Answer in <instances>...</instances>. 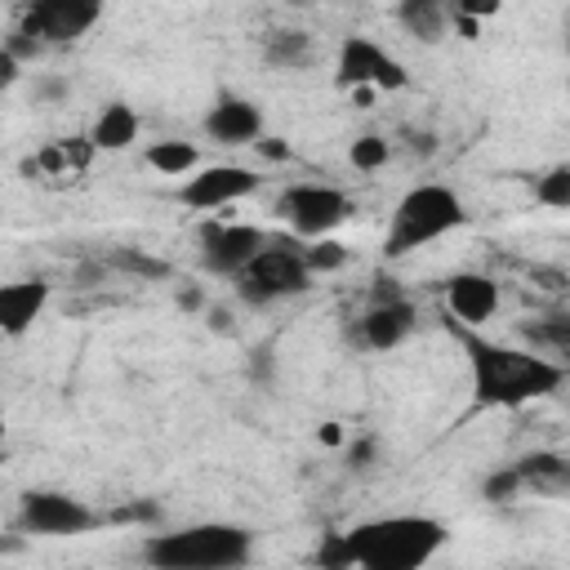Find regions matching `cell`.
I'll return each instance as SVG.
<instances>
[{
  "label": "cell",
  "mask_w": 570,
  "mask_h": 570,
  "mask_svg": "<svg viewBox=\"0 0 570 570\" xmlns=\"http://www.w3.org/2000/svg\"><path fill=\"white\" fill-rule=\"evenodd\" d=\"M463 223H468V209H463V200H459L454 187H445V183H419V187H410L392 205L383 249L392 258H401V254H410L419 245H432V240L450 236Z\"/></svg>",
  "instance_id": "277c9868"
},
{
  "label": "cell",
  "mask_w": 570,
  "mask_h": 570,
  "mask_svg": "<svg viewBox=\"0 0 570 570\" xmlns=\"http://www.w3.org/2000/svg\"><path fill=\"white\" fill-rule=\"evenodd\" d=\"M543 338H548V343H552V347H557V352L566 356L561 365H566V374H570V316H561V321H552V325L543 330Z\"/></svg>",
  "instance_id": "cb8c5ba5"
},
{
  "label": "cell",
  "mask_w": 570,
  "mask_h": 570,
  "mask_svg": "<svg viewBox=\"0 0 570 570\" xmlns=\"http://www.w3.org/2000/svg\"><path fill=\"white\" fill-rule=\"evenodd\" d=\"M396 18L414 40H441L450 27V9L436 0H405V4H396Z\"/></svg>",
  "instance_id": "e0dca14e"
},
{
  "label": "cell",
  "mask_w": 570,
  "mask_h": 570,
  "mask_svg": "<svg viewBox=\"0 0 570 570\" xmlns=\"http://www.w3.org/2000/svg\"><path fill=\"white\" fill-rule=\"evenodd\" d=\"M258 151H263V156H272V160L289 156V147H285V142H276V138H258Z\"/></svg>",
  "instance_id": "484cf974"
},
{
  "label": "cell",
  "mask_w": 570,
  "mask_h": 570,
  "mask_svg": "<svg viewBox=\"0 0 570 570\" xmlns=\"http://www.w3.org/2000/svg\"><path fill=\"white\" fill-rule=\"evenodd\" d=\"M334 80L343 89H405L410 71L401 58H392L383 45H374L370 36H343L338 45V62H334Z\"/></svg>",
  "instance_id": "52a82bcc"
},
{
  "label": "cell",
  "mask_w": 570,
  "mask_h": 570,
  "mask_svg": "<svg viewBox=\"0 0 570 570\" xmlns=\"http://www.w3.org/2000/svg\"><path fill=\"white\" fill-rule=\"evenodd\" d=\"M89 142H94V151H125V147H134L138 142V116H134V107L107 102L98 111V120L89 125Z\"/></svg>",
  "instance_id": "2e32d148"
},
{
  "label": "cell",
  "mask_w": 570,
  "mask_h": 570,
  "mask_svg": "<svg viewBox=\"0 0 570 570\" xmlns=\"http://www.w3.org/2000/svg\"><path fill=\"white\" fill-rule=\"evenodd\" d=\"M387 156H392V147H387L379 134H365V138L352 142V165H356V169H383Z\"/></svg>",
  "instance_id": "7402d4cb"
},
{
  "label": "cell",
  "mask_w": 570,
  "mask_h": 570,
  "mask_svg": "<svg viewBox=\"0 0 570 570\" xmlns=\"http://www.w3.org/2000/svg\"><path fill=\"white\" fill-rule=\"evenodd\" d=\"M267 58L272 62H303L307 58V36L303 31H272L267 36Z\"/></svg>",
  "instance_id": "ffe728a7"
},
{
  "label": "cell",
  "mask_w": 570,
  "mask_h": 570,
  "mask_svg": "<svg viewBox=\"0 0 570 570\" xmlns=\"http://www.w3.org/2000/svg\"><path fill=\"white\" fill-rule=\"evenodd\" d=\"M303 258H307V267H312V276L316 272H334V267H343L347 263V249L338 245V240H312V245H303Z\"/></svg>",
  "instance_id": "44dd1931"
},
{
  "label": "cell",
  "mask_w": 570,
  "mask_h": 570,
  "mask_svg": "<svg viewBox=\"0 0 570 570\" xmlns=\"http://www.w3.org/2000/svg\"><path fill=\"white\" fill-rule=\"evenodd\" d=\"M267 249V232L254 223H209L200 236V263L214 276H240Z\"/></svg>",
  "instance_id": "9c48e42d"
},
{
  "label": "cell",
  "mask_w": 570,
  "mask_h": 570,
  "mask_svg": "<svg viewBox=\"0 0 570 570\" xmlns=\"http://www.w3.org/2000/svg\"><path fill=\"white\" fill-rule=\"evenodd\" d=\"M566 472H570V468H566Z\"/></svg>",
  "instance_id": "83f0119b"
},
{
  "label": "cell",
  "mask_w": 570,
  "mask_h": 570,
  "mask_svg": "<svg viewBox=\"0 0 570 570\" xmlns=\"http://www.w3.org/2000/svg\"><path fill=\"white\" fill-rule=\"evenodd\" d=\"M98 18H102L98 0H36L22 9L18 36H27L31 45H71V40L89 36V27Z\"/></svg>",
  "instance_id": "ba28073f"
},
{
  "label": "cell",
  "mask_w": 570,
  "mask_h": 570,
  "mask_svg": "<svg viewBox=\"0 0 570 570\" xmlns=\"http://www.w3.org/2000/svg\"><path fill=\"white\" fill-rule=\"evenodd\" d=\"M205 129H209V138L223 142V147H258V138H263V111H258V102H249V98L223 94V98L209 107Z\"/></svg>",
  "instance_id": "4fadbf2b"
},
{
  "label": "cell",
  "mask_w": 570,
  "mask_h": 570,
  "mask_svg": "<svg viewBox=\"0 0 570 570\" xmlns=\"http://www.w3.org/2000/svg\"><path fill=\"white\" fill-rule=\"evenodd\" d=\"M312 285V267L303 258V245L285 240V245H272L236 276V294L245 303H276V298H294Z\"/></svg>",
  "instance_id": "5b68a950"
},
{
  "label": "cell",
  "mask_w": 570,
  "mask_h": 570,
  "mask_svg": "<svg viewBox=\"0 0 570 570\" xmlns=\"http://www.w3.org/2000/svg\"><path fill=\"white\" fill-rule=\"evenodd\" d=\"M534 200L548 205V209H570V165H552L534 183Z\"/></svg>",
  "instance_id": "d6986e66"
},
{
  "label": "cell",
  "mask_w": 570,
  "mask_h": 570,
  "mask_svg": "<svg viewBox=\"0 0 570 570\" xmlns=\"http://www.w3.org/2000/svg\"><path fill=\"white\" fill-rule=\"evenodd\" d=\"M499 312V285L485 272H459L445 281V316L463 330L485 325Z\"/></svg>",
  "instance_id": "7c38bea8"
},
{
  "label": "cell",
  "mask_w": 570,
  "mask_h": 570,
  "mask_svg": "<svg viewBox=\"0 0 570 570\" xmlns=\"http://www.w3.org/2000/svg\"><path fill=\"white\" fill-rule=\"evenodd\" d=\"M414 321H419L414 303H405V298H383V303H374V307L361 316V338H365V347H374V352H392V347H401V343L414 334Z\"/></svg>",
  "instance_id": "5bb4252c"
},
{
  "label": "cell",
  "mask_w": 570,
  "mask_h": 570,
  "mask_svg": "<svg viewBox=\"0 0 570 570\" xmlns=\"http://www.w3.org/2000/svg\"><path fill=\"white\" fill-rule=\"evenodd\" d=\"M254 552L245 525L232 521H196L169 534H151L142 557L151 570H240Z\"/></svg>",
  "instance_id": "3957f363"
},
{
  "label": "cell",
  "mask_w": 570,
  "mask_h": 570,
  "mask_svg": "<svg viewBox=\"0 0 570 570\" xmlns=\"http://www.w3.org/2000/svg\"><path fill=\"white\" fill-rule=\"evenodd\" d=\"M18 521H22V530H31V534H85V530H94L98 525V512L94 508H85L80 499H71V494H62V490H31L27 499H22V512H18Z\"/></svg>",
  "instance_id": "8fae6325"
},
{
  "label": "cell",
  "mask_w": 570,
  "mask_h": 570,
  "mask_svg": "<svg viewBox=\"0 0 570 570\" xmlns=\"http://www.w3.org/2000/svg\"><path fill=\"white\" fill-rule=\"evenodd\" d=\"M254 191H258V174L254 169H245V165H205L191 178H183L178 200L187 209L218 214V209H227V205H236V200H245Z\"/></svg>",
  "instance_id": "30bf717a"
},
{
  "label": "cell",
  "mask_w": 570,
  "mask_h": 570,
  "mask_svg": "<svg viewBox=\"0 0 570 570\" xmlns=\"http://www.w3.org/2000/svg\"><path fill=\"white\" fill-rule=\"evenodd\" d=\"M142 160H147L156 174H165V178H191L196 165H200V151H196V142L165 138V142H151V147L142 151Z\"/></svg>",
  "instance_id": "ac0fdd59"
},
{
  "label": "cell",
  "mask_w": 570,
  "mask_h": 570,
  "mask_svg": "<svg viewBox=\"0 0 570 570\" xmlns=\"http://www.w3.org/2000/svg\"><path fill=\"white\" fill-rule=\"evenodd\" d=\"M45 307H49V285L40 276L4 285L0 289V330H4V338H22L40 321Z\"/></svg>",
  "instance_id": "9a60e30c"
},
{
  "label": "cell",
  "mask_w": 570,
  "mask_h": 570,
  "mask_svg": "<svg viewBox=\"0 0 570 570\" xmlns=\"http://www.w3.org/2000/svg\"><path fill=\"white\" fill-rule=\"evenodd\" d=\"M18 67H22V58H13L9 49H0V89H9L18 80Z\"/></svg>",
  "instance_id": "d4e9b609"
},
{
  "label": "cell",
  "mask_w": 570,
  "mask_h": 570,
  "mask_svg": "<svg viewBox=\"0 0 570 570\" xmlns=\"http://www.w3.org/2000/svg\"><path fill=\"white\" fill-rule=\"evenodd\" d=\"M450 530L436 517L401 512V517H374L352 525L347 534H334L321 552V570H419L445 548Z\"/></svg>",
  "instance_id": "6da1fadb"
},
{
  "label": "cell",
  "mask_w": 570,
  "mask_h": 570,
  "mask_svg": "<svg viewBox=\"0 0 570 570\" xmlns=\"http://www.w3.org/2000/svg\"><path fill=\"white\" fill-rule=\"evenodd\" d=\"M454 338L468 356V374H472V396L476 405H494V410H517L530 401L552 396L566 383V365L530 352V347H512V343H490L463 325H454Z\"/></svg>",
  "instance_id": "7a4b0ae2"
},
{
  "label": "cell",
  "mask_w": 570,
  "mask_h": 570,
  "mask_svg": "<svg viewBox=\"0 0 570 570\" xmlns=\"http://www.w3.org/2000/svg\"><path fill=\"white\" fill-rule=\"evenodd\" d=\"M276 209H281V218L303 240H325L334 227L347 223L352 200L338 187H330V183H294V187H285V196H281Z\"/></svg>",
  "instance_id": "8992f818"
},
{
  "label": "cell",
  "mask_w": 570,
  "mask_h": 570,
  "mask_svg": "<svg viewBox=\"0 0 570 570\" xmlns=\"http://www.w3.org/2000/svg\"><path fill=\"white\" fill-rule=\"evenodd\" d=\"M566 89H570V71H566Z\"/></svg>",
  "instance_id": "4316f807"
},
{
  "label": "cell",
  "mask_w": 570,
  "mask_h": 570,
  "mask_svg": "<svg viewBox=\"0 0 570 570\" xmlns=\"http://www.w3.org/2000/svg\"><path fill=\"white\" fill-rule=\"evenodd\" d=\"M521 481H525V472H521V468H508V472H499V476L485 481V499H508Z\"/></svg>",
  "instance_id": "603a6c76"
}]
</instances>
